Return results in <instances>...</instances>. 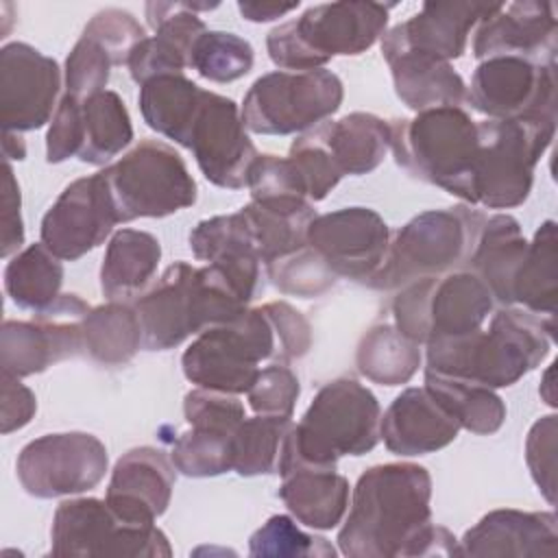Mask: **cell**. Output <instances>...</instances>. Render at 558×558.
<instances>
[{"instance_id":"cell-1","label":"cell","mask_w":558,"mask_h":558,"mask_svg":"<svg viewBox=\"0 0 558 558\" xmlns=\"http://www.w3.org/2000/svg\"><path fill=\"white\" fill-rule=\"evenodd\" d=\"M432 477L414 462L366 469L353 488L338 547L351 558L456 556L458 538L432 523Z\"/></svg>"},{"instance_id":"cell-2","label":"cell","mask_w":558,"mask_h":558,"mask_svg":"<svg viewBox=\"0 0 558 558\" xmlns=\"http://www.w3.org/2000/svg\"><path fill=\"white\" fill-rule=\"evenodd\" d=\"M556 340V320L523 307L504 305L486 329L440 338L427 347V371L469 379L486 388H506L534 371Z\"/></svg>"},{"instance_id":"cell-3","label":"cell","mask_w":558,"mask_h":558,"mask_svg":"<svg viewBox=\"0 0 558 558\" xmlns=\"http://www.w3.org/2000/svg\"><path fill=\"white\" fill-rule=\"evenodd\" d=\"M246 305L216 266L174 262L135 301L144 349H174L185 338L235 318Z\"/></svg>"},{"instance_id":"cell-4","label":"cell","mask_w":558,"mask_h":558,"mask_svg":"<svg viewBox=\"0 0 558 558\" xmlns=\"http://www.w3.org/2000/svg\"><path fill=\"white\" fill-rule=\"evenodd\" d=\"M381 408L377 397L351 377L327 381L301 421L288 432L279 469H336L342 456H364L379 442Z\"/></svg>"},{"instance_id":"cell-5","label":"cell","mask_w":558,"mask_h":558,"mask_svg":"<svg viewBox=\"0 0 558 558\" xmlns=\"http://www.w3.org/2000/svg\"><path fill=\"white\" fill-rule=\"evenodd\" d=\"M392 7L366 0L310 7L268 33V57L281 70L305 72L325 68L338 54H362L384 37Z\"/></svg>"},{"instance_id":"cell-6","label":"cell","mask_w":558,"mask_h":558,"mask_svg":"<svg viewBox=\"0 0 558 558\" xmlns=\"http://www.w3.org/2000/svg\"><path fill=\"white\" fill-rule=\"evenodd\" d=\"M390 150L412 177L471 203L477 122L462 107H436L390 120Z\"/></svg>"},{"instance_id":"cell-7","label":"cell","mask_w":558,"mask_h":558,"mask_svg":"<svg viewBox=\"0 0 558 558\" xmlns=\"http://www.w3.org/2000/svg\"><path fill=\"white\" fill-rule=\"evenodd\" d=\"M556 120L512 118L477 122V153L471 174V205L510 209L527 201L534 168L549 148Z\"/></svg>"},{"instance_id":"cell-8","label":"cell","mask_w":558,"mask_h":558,"mask_svg":"<svg viewBox=\"0 0 558 558\" xmlns=\"http://www.w3.org/2000/svg\"><path fill=\"white\" fill-rule=\"evenodd\" d=\"M482 218L484 214L464 205L414 216L392 235L379 270L366 286L397 290L466 264Z\"/></svg>"},{"instance_id":"cell-9","label":"cell","mask_w":558,"mask_h":558,"mask_svg":"<svg viewBox=\"0 0 558 558\" xmlns=\"http://www.w3.org/2000/svg\"><path fill=\"white\" fill-rule=\"evenodd\" d=\"M277 360V338L264 307L240 312L235 318L207 327L183 351V375L198 388L242 395L266 360Z\"/></svg>"},{"instance_id":"cell-10","label":"cell","mask_w":558,"mask_h":558,"mask_svg":"<svg viewBox=\"0 0 558 558\" xmlns=\"http://www.w3.org/2000/svg\"><path fill=\"white\" fill-rule=\"evenodd\" d=\"M100 172L118 222L163 218L196 203V181L183 157L159 140H142Z\"/></svg>"},{"instance_id":"cell-11","label":"cell","mask_w":558,"mask_h":558,"mask_svg":"<svg viewBox=\"0 0 558 558\" xmlns=\"http://www.w3.org/2000/svg\"><path fill=\"white\" fill-rule=\"evenodd\" d=\"M493 294L471 270L416 279L392 301L395 327L416 344L477 331L493 312Z\"/></svg>"},{"instance_id":"cell-12","label":"cell","mask_w":558,"mask_h":558,"mask_svg":"<svg viewBox=\"0 0 558 558\" xmlns=\"http://www.w3.org/2000/svg\"><path fill=\"white\" fill-rule=\"evenodd\" d=\"M344 98V87L331 70L288 72L259 76L242 102V122L257 135L303 133L333 116Z\"/></svg>"},{"instance_id":"cell-13","label":"cell","mask_w":558,"mask_h":558,"mask_svg":"<svg viewBox=\"0 0 558 558\" xmlns=\"http://www.w3.org/2000/svg\"><path fill=\"white\" fill-rule=\"evenodd\" d=\"M52 556H131L168 558V536L155 525L120 519L105 499L78 497L61 501L50 527Z\"/></svg>"},{"instance_id":"cell-14","label":"cell","mask_w":558,"mask_h":558,"mask_svg":"<svg viewBox=\"0 0 558 558\" xmlns=\"http://www.w3.org/2000/svg\"><path fill=\"white\" fill-rule=\"evenodd\" d=\"M107 447L87 432L46 434L22 447L17 480L39 499L81 495L96 488L107 473Z\"/></svg>"},{"instance_id":"cell-15","label":"cell","mask_w":558,"mask_h":558,"mask_svg":"<svg viewBox=\"0 0 558 558\" xmlns=\"http://www.w3.org/2000/svg\"><path fill=\"white\" fill-rule=\"evenodd\" d=\"M89 310L78 294H59L31 320H4L0 333L2 373L22 379L83 353L81 325Z\"/></svg>"},{"instance_id":"cell-16","label":"cell","mask_w":558,"mask_h":558,"mask_svg":"<svg viewBox=\"0 0 558 558\" xmlns=\"http://www.w3.org/2000/svg\"><path fill=\"white\" fill-rule=\"evenodd\" d=\"M466 100L488 120H556V63L521 57L484 59L471 76Z\"/></svg>"},{"instance_id":"cell-17","label":"cell","mask_w":558,"mask_h":558,"mask_svg":"<svg viewBox=\"0 0 558 558\" xmlns=\"http://www.w3.org/2000/svg\"><path fill=\"white\" fill-rule=\"evenodd\" d=\"M305 242L336 279L368 283L386 257L390 229L371 207H342L316 216Z\"/></svg>"},{"instance_id":"cell-18","label":"cell","mask_w":558,"mask_h":558,"mask_svg":"<svg viewBox=\"0 0 558 558\" xmlns=\"http://www.w3.org/2000/svg\"><path fill=\"white\" fill-rule=\"evenodd\" d=\"M185 148L192 150L203 177L225 190H242L259 157L238 105L216 92H205Z\"/></svg>"},{"instance_id":"cell-19","label":"cell","mask_w":558,"mask_h":558,"mask_svg":"<svg viewBox=\"0 0 558 558\" xmlns=\"http://www.w3.org/2000/svg\"><path fill=\"white\" fill-rule=\"evenodd\" d=\"M61 70L52 57L24 41L0 50V124L20 133L44 126L57 111Z\"/></svg>"},{"instance_id":"cell-20","label":"cell","mask_w":558,"mask_h":558,"mask_svg":"<svg viewBox=\"0 0 558 558\" xmlns=\"http://www.w3.org/2000/svg\"><path fill=\"white\" fill-rule=\"evenodd\" d=\"M116 209L102 172L72 181L41 218V244L59 259L76 262L113 231Z\"/></svg>"},{"instance_id":"cell-21","label":"cell","mask_w":558,"mask_h":558,"mask_svg":"<svg viewBox=\"0 0 558 558\" xmlns=\"http://www.w3.org/2000/svg\"><path fill=\"white\" fill-rule=\"evenodd\" d=\"M473 57H521L534 63H556L558 20L554 2L523 0L497 4L477 22Z\"/></svg>"},{"instance_id":"cell-22","label":"cell","mask_w":558,"mask_h":558,"mask_svg":"<svg viewBox=\"0 0 558 558\" xmlns=\"http://www.w3.org/2000/svg\"><path fill=\"white\" fill-rule=\"evenodd\" d=\"M495 7L484 2H425L416 15L381 37V54L386 61L397 54H418L447 63L460 59L471 28Z\"/></svg>"},{"instance_id":"cell-23","label":"cell","mask_w":558,"mask_h":558,"mask_svg":"<svg viewBox=\"0 0 558 558\" xmlns=\"http://www.w3.org/2000/svg\"><path fill=\"white\" fill-rule=\"evenodd\" d=\"M218 2H148L146 17L155 35L144 37L129 54L126 68L140 85L163 74H183L196 39L207 31L196 11L216 9Z\"/></svg>"},{"instance_id":"cell-24","label":"cell","mask_w":558,"mask_h":558,"mask_svg":"<svg viewBox=\"0 0 558 558\" xmlns=\"http://www.w3.org/2000/svg\"><path fill=\"white\" fill-rule=\"evenodd\" d=\"M174 477V464L161 449L135 447L116 462L105 501L120 519L150 525L170 506Z\"/></svg>"},{"instance_id":"cell-25","label":"cell","mask_w":558,"mask_h":558,"mask_svg":"<svg viewBox=\"0 0 558 558\" xmlns=\"http://www.w3.org/2000/svg\"><path fill=\"white\" fill-rule=\"evenodd\" d=\"M456 556H558V519L554 512L499 508L484 514L456 545Z\"/></svg>"},{"instance_id":"cell-26","label":"cell","mask_w":558,"mask_h":558,"mask_svg":"<svg viewBox=\"0 0 558 558\" xmlns=\"http://www.w3.org/2000/svg\"><path fill=\"white\" fill-rule=\"evenodd\" d=\"M460 425L425 386L405 388L379 421V438L397 456H425L456 440Z\"/></svg>"},{"instance_id":"cell-27","label":"cell","mask_w":558,"mask_h":558,"mask_svg":"<svg viewBox=\"0 0 558 558\" xmlns=\"http://www.w3.org/2000/svg\"><path fill=\"white\" fill-rule=\"evenodd\" d=\"M196 259L216 266L248 303L259 286V253L242 211L201 220L190 231Z\"/></svg>"},{"instance_id":"cell-28","label":"cell","mask_w":558,"mask_h":558,"mask_svg":"<svg viewBox=\"0 0 558 558\" xmlns=\"http://www.w3.org/2000/svg\"><path fill=\"white\" fill-rule=\"evenodd\" d=\"M527 251L517 218L508 214L484 216L471 246L466 266L482 279L495 301L512 305V281Z\"/></svg>"},{"instance_id":"cell-29","label":"cell","mask_w":558,"mask_h":558,"mask_svg":"<svg viewBox=\"0 0 558 558\" xmlns=\"http://www.w3.org/2000/svg\"><path fill=\"white\" fill-rule=\"evenodd\" d=\"M279 499L299 523L331 530L347 514L349 482L336 469L296 466L281 473Z\"/></svg>"},{"instance_id":"cell-30","label":"cell","mask_w":558,"mask_h":558,"mask_svg":"<svg viewBox=\"0 0 558 558\" xmlns=\"http://www.w3.org/2000/svg\"><path fill=\"white\" fill-rule=\"evenodd\" d=\"M312 133L327 148L342 177L373 172L390 150V122L364 111L325 120Z\"/></svg>"},{"instance_id":"cell-31","label":"cell","mask_w":558,"mask_h":558,"mask_svg":"<svg viewBox=\"0 0 558 558\" xmlns=\"http://www.w3.org/2000/svg\"><path fill=\"white\" fill-rule=\"evenodd\" d=\"M161 244L148 231L120 229L111 235L102 266L100 290L109 301H122L142 294L159 266Z\"/></svg>"},{"instance_id":"cell-32","label":"cell","mask_w":558,"mask_h":558,"mask_svg":"<svg viewBox=\"0 0 558 558\" xmlns=\"http://www.w3.org/2000/svg\"><path fill=\"white\" fill-rule=\"evenodd\" d=\"M240 211L266 266L301 251L307 244V227L316 218L314 205L301 198L251 201Z\"/></svg>"},{"instance_id":"cell-33","label":"cell","mask_w":558,"mask_h":558,"mask_svg":"<svg viewBox=\"0 0 558 558\" xmlns=\"http://www.w3.org/2000/svg\"><path fill=\"white\" fill-rule=\"evenodd\" d=\"M386 63L392 72L395 94L416 113L436 107H460L466 100V83L447 61L397 54Z\"/></svg>"},{"instance_id":"cell-34","label":"cell","mask_w":558,"mask_h":558,"mask_svg":"<svg viewBox=\"0 0 558 558\" xmlns=\"http://www.w3.org/2000/svg\"><path fill=\"white\" fill-rule=\"evenodd\" d=\"M203 87L185 74H163L140 85V111L159 135L187 146L192 124L205 98Z\"/></svg>"},{"instance_id":"cell-35","label":"cell","mask_w":558,"mask_h":558,"mask_svg":"<svg viewBox=\"0 0 558 558\" xmlns=\"http://www.w3.org/2000/svg\"><path fill=\"white\" fill-rule=\"evenodd\" d=\"M514 303L541 318L556 320L558 240L554 220H545L536 229L534 240L527 242V251L512 281V305Z\"/></svg>"},{"instance_id":"cell-36","label":"cell","mask_w":558,"mask_h":558,"mask_svg":"<svg viewBox=\"0 0 558 558\" xmlns=\"http://www.w3.org/2000/svg\"><path fill=\"white\" fill-rule=\"evenodd\" d=\"M83 353L105 366H120L144 347L142 323L135 305L109 301L92 307L81 325Z\"/></svg>"},{"instance_id":"cell-37","label":"cell","mask_w":558,"mask_h":558,"mask_svg":"<svg viewBox=\"0 0 558 558\" xmlns=\"http://www.w3.org/2000/svg\"><path fill=\"white\" fill-rule=\"evenodd\" d=\"M425 388L456 418L460 429L488 436L506 421V403L493 388L427 368Z\"/></svg>"},{"instance_id":"cell-38","label":"cell","mask_w":558,"mask_h":558,"mask_svg":"<svg viewBox=\"0 0 558 558\" xmlns=\"http://www.w3.org/2000/svg\"><path fill=\"white\" fill-rule=\"evenodd\" d=\"M421 344L403 336L395 325H373L360 340L355 366L362 377L381 386H401L421 366Z\"/></svg>"},{"instance_id":"cell-39","label":"cell","mask_w":558,"mask_h":558,"mask_svg":"<svg viewBox=\"0 0 558 558\" xmlns=\"http://www.w3.org/2000/svg\"><path fill=\"white\" fill-rule=\"evenodd\" d=\"M81 113L83 148L78 159L83 163L102 166L131 144V116L124 107V100L116 92L105 89L81 100Z\"/></svg>"},{"instance_id":"cell-40","label":"cell","mask_w":558,"mask_h":558,"mask_svg":"<svg viewBox=\"0 0 558 558\" xmlns=\"http://www.w3.org/2000/svg\"><path fill=\"white\" fill-rule=\"evenodd\" d=\"M61 283V259L41 242L15 253L4 268V290L22 310L41 312L48 307L59 296Z\"/></svg>"},{"instance_id":"cell-41","label":"cell","mask_w":558,"mask_h":558,"mask_svg":"<svg viewBox=\"0 0 558 558\" xmlns=\"http://www.w3.org/2000/svg\"><path fill=\"white\" fill-rule=\"evenodd\" d=\"M292 421L286 416L244 418L233 434V471L242 477L277 473Z\"/></svg>"},{"instance_id":"cell-42","label":"cell","mask_w":558,"mask_h":558,"mask_svg":"<svg viewBox=\"0 0 558 558\" xmlns=\"http://www.w3.org/2000/svg\"><path fill=\"white\" fill-rule=\"evenodd\" d=\"M253 61V46L240 35L227 31H205L192 48L190 68L211 83H231L248 74Z\"/></svg>"},{"instance_id":"cell-43","label":"cell","mask_w":558,"mask_h":558,"mask_svg":"<svg viewBox=\"0 0 558 558\" xmlns=\"http://www.w3.org/2000/svg\"><path fill=\"white\" fill-rule=\"evenodd\" d=\"M231 440L233 434L190 427L172 442L170 460L187 477H216L233 471Z\"/></svg>"},{"instance_id":"cell-44","label":"cell","mask_w":558,"mask_h":558,"mask_svg":"<svg viewBox=\"0 0 558 558\" xmlns=\"http://www.w3.org/2000/svg\"><path fill=\"white\" fill-rule=\"evenodd\" d=\"M251 556H333L336 549L323 536L303 532L290 517L272 514L248 538Z\"/></svg>"},{"instance_id":"cell-45","label":"cell","mask_w":558,"mask_h":558,"mask_svg":"<svg viewBox=\"0 0 558 558\" xmlns=\"http://www.w3.org/2000/svg\"><path fill=\"white\" fill-rule=\"evenodd\" d=\"M113 65L107 48L83 33L65 59V94L85 100L105 92Z\"/></svg>"},{"instance_id":"cell-46","label":"cell","mask_w":558,"mask_h":558,"mask_svg":"<svg viewBox=\"0 0 558 558\" xmlns=\"http://www.w3.org/2000/svg\"><path fill=\"white\" fill-rule=\"evenodd\" d=\"M266 270L277 290L303 299L318 296L336 283V277L325 268V264L307 244L301 251L268 264Z\"/></svg>"},{"instance_id":"cell-47","label":"cell","mask_w":558,"mask_h":558,"mask_svg":"<svg viewBox=\"0 0 558 558\" xmlns=\"http://www.w3.org/2000/svg\"><path fill=\"white\" fill-rule=\"evenodd\" d=\"M288 159L292 161L310 203L323 201L342 179L336 161L312 133V129L292 142Z\"/></svg>"},{"instance_id":"cell-48","label":"cell","mask_w":558,"mask_h":558,"mask_svg":"<svg viewBox=\"0 0 558 558\" xmlns=\"http://www.w3.org/2000/svg\"><path fill=\"white\" fill-rule=\"evenodd\" d=\"M299 395V377L286 362H272L266 368H259L253 386L246 390L248 405L255 414L286 418H292Z\"/></svg>"},{"instance_id":"cell-49","label":"cell","mask_w":558,"mask_h":558,"mask_svg":"<svg viewBox=\"0 0 558 558\" xmlns=\"http://www.w3.org/2000/svg\"><path fill=\"white\" fill-rule=\"evenodd\" d=\"M183 414L190 427L214 429L235 434L240 423L246 418L242 401L231 392L196 388L183 399Z\"/></svg>"},{"instance_id":"cell-50","label":"cell","mask_w":558,"mask_h":558,"mask_svg":"<svg viewBox=\"0 0 558 558\" xmlns=\"http://www.w3.org/2000/svg\"><path fill=\"white\" fill-rule=\"evenodd\" d=\"M251 201H307L301 179L288 157L259 155L248 172Z\"/></svg>"},{"instance_id":"cell-51","label":"cell","mask_w":558,"mask_h":558,"mask_svg":"<svg viewBox=\"0 0 558 558\" xmlns=\"http://www.w3.org/2000/svg\"><path fill=\"white\" fill-rule=\"evenodd\" d=\"M83 33L94 37L98 44H102L107 52L113 57L116 65L126 63L133 48L146 37L144 26L124 9L98 11L87 22Z\"/></svg>"},{"instance_id":"cell-52","label":"cell","mask_w":558,"mask_h":558,"mask_svg":"<svg viewBox=\"0 0 558 558\" xmlns=\"http://www.w3.org/2000/svg\"><path fill=\"white\" fill-rule=\"evenodd\" d=\"M525 462L543 497L556 504V414L538 418L525 438Z\"/></svg>"},{"instance_id":"cell-53","label":"cell","mask_w":558,"mask_h":558,"mask_svg":"<svg viewBox=\"0 0 558 558\" xmlns=\"http://www.w3.org/2000/svg\"><path fill=\"white\" fill-rule=\"evenodd\" d=\"M83 148V113L81 100L63 94L52 116L46 135V161L61 163L70 157H78Z\"/></svg>"},{"instance_id":"cell-54","label":"cell","mask_w":558,"mask_h":558,"mask_svg":"<svg viewBox=\"0 0 558 558\" xmlns=\"http://www.w3.org/2000/svg\"><path fill=\"white\" fill-rule=\"evenodd\" d=\"M272 323L277 338V362L303 357L312 347V327L307 318L286 301H270L262 305Z\"/></svg>"},{"instance_id":"cell-55","label":"cell","mask_w":558,"mask_h":558,"mask_svg":"<svg viewBox=\"0 0 558 558\" xmlns=\"http://www.w3.org/2000/svg\"><path fill=\"white\" fill-rule=\"evenodd\" d=\"M0 255L9 257L11 253H17V248L24 244V222H22V198H20V185L15 181L13 168L9 161H4V174H2V218H0Z\"/></svg>"},{"instance_id":"cell-56","label":"cell","mask_w":558,"mask_h":558,"mask_svg":"<svg viewBox=\"0 0 558 558\" xmlns=\"http://www.w3.org/2000/svg\"><path fill=\"white\" fill-rule=\"evenodd\" d=\"M37 410V399L20 377L2 373V434H11L31 423Z\"/></svg>"},{"instance_id":"cell-57","label":"cell","mask_w":558,"mask_h":558,"mask_svg":"<svg viewBox=\"0 0 558 558\" xmlns=\"http://www.w3.org/2000/svg\"><path fill=\"white\" fill-rule=\"evenodd\" d=\"M299 0L296 2H288V4H281V2H238V9L242 13L244 20L248 22H272L277 17H283L288 15L290 11H296L299 9Z\"/></svg>"},{"instance_id":"cell-58","label":"cell","mask_w":558,"mask_h":558,"mask_svg":"<svg viewBox=\"0 0 558 558\" xmlns=\"http://www.w3.org/2000/svg\"><path fill=\"white\" fill-rule=\"evenodd\" d=\"M2 153H4V161H11V159L22 161L26 155V146L17 133L2 131Z\"/></svg>"},{"instance_id":"cell-59","label":"cell","mask_w":558,"mask_h":558,"mask_svg":"<svg viewBox=\"0 0 558 558\" xmlns=\"http://www.w3.org/2000/svg\"><path fill=\"white\" fill-rule=\"evenodd\" d=\"M554 366H556V362H551L549 364V368H547V373H545V381H543V386H541V397L545 399V403L547 405H551V408H556V395H554V384H551V377H554Z\"/></svg>"}]
</instances>
